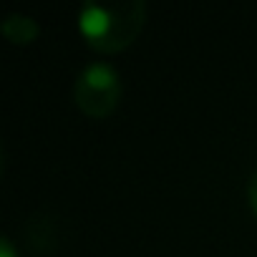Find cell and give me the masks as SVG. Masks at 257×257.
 <instances>
[{"instance_id":"1","label":"cell","mask_w":257,"mask_h":257,"mask_svg":"<svg viewBox=\"0 0 257 257\" xmlns=\"http://www.w3.org/2000/svg\"><path fill=\"white\" fill-rule=\"evenodd\" d=\"M147 23V6L142 0H126L118 6L88 3L78 13V33L91 51L111 56L132 46Z\"/></svg>"},{"instance_id":"2","label":"cell","mask_w":257,"mask_h":257,"mask_svg":"<svg viewBox=\"0 0 257 257\" xmlns=\"http://www.w3.org/2000/svg\"><path fill=\"white\" fill-rule=\"evenodd\" d=\"M121 78L118 73L106 63H91L86 66L73 86V101L78 111L88 118H106L111 116L121 103Z\"/></svg>"},{"instance_id":"3","label":"cell","mask_w":257,"mask_h":257,"mask_svg":"<svg viewBox=\"0 0 257 257\" xmlns=\"http://www.w3.org/2000/svg\"><path fill=\"white\" fill-rule=\"evenodd\" d=\"M0 31L13 46H31L41 36V26L31 16H21V13L6 16V21L0 23Z\"/></svg>"},{"instance_id":"4","label":"cell","mask_w":257,"mask_h":257,"mask_svg":"<svg viewBox=\"0 0 257 257\" xmlns=\"http://www.w3.org/2000/svg\"><path fill=\"white\" fill-rule=\"evenodd\" d=\"M247 194H249V207H252V212H254V217H257V169H254V174H252V179H249Z\"/></svg>"},{"instance_id":"5","label":"cell","mask_w":257,"mask_h":257,"mask_svg":"<svg viewBox=\"0 0 257 257\" xmlns=\"http://www.w3.org/2000/svg\"><path fill=\"white\" fill-rule=\"evenodd\" d=\"M0 257H18V252H16V247L8 237L0 239Z\"/></svg>"}]
</instances>
